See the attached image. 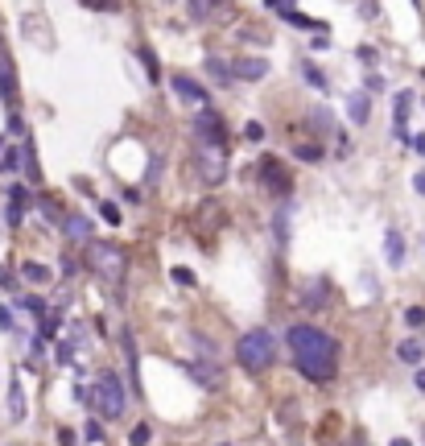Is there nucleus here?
Returning a JSON list of instances; mask_svg holds the SVG:
<instances>
[{"label":"nucleus","instance_id":"7ed1b4c3","mask_svg":"<svg viewBox=\"0 0 425 446\" xmlns=\"http://www.w3.org/2000/svg\"><path fill=\"white\" fill-rule=\"evenodd\" d=\"M87 269H91L99 281L120 285V281H124V273H128V252L116 248V244L91 240V248H87Z\"/></svg>","mask_w":425,"mask_h":446},{"label":"nucleus","instance_id":"b1692460","mask_svg":"<svg viewBox=\"0 0 425 446\" xmlns=\"http://www.w3.org/2000/svg\"><path fill=\"white\" fill-rule=\"evenodd\" d=\"M141 62H144V71H149V79H162V67H157V54L149 46H141Z\"/></svg>","mask_w":425,"mask_h":446},{"label":"nucleus","instance_id":"f257e3e1","mask_svg":"<svg viewBox=\"0 0 425 446\" xmlns=\"http://www.w3.org/2000/svg\"><path fill=\"white\" fill-rule=\"evenodd\" d=\"M289 355H293V368L314 380V384H331L339 376V343H334L327 330L310 327V323H298L289 327Z\"/></svg>","mask_w":425,"mask_h":446},{"label":"nucleus","instance_id":"0eeeda50","mask_svg":"<svg viewBox=\"0 0 425 446\" xmlns=\"http://www.w3.org/2000/svg\"><path fill=\"white\" fill-rule=\"evenodd\" d=\"M194 133H198V141H223V137H227V133H223L219 112H211L207 104H203V112L194 116Z\"/></svg>","mask_w":425,"mask_h":446},{"label":"nucleus","instance_id":"9b49d317","mask_svg":"<svg viewBox=\"0 0 425 446\" xmlns=\"http://www.w3.org/2000/svg\"><path fill=\"white\" fill-rule=\"evenodd\" d=\"M8 418L25 422V389H21V376L17 372L8 376Z\"/></svg>","mask_w":425,"mask_h":446},{"label":"nucleus","instance_id":"20e7f679","mask_svg":"<svg viewBox=\"0 0 425 446\" xmlns=\"http://www.w3.org/2000/svg\"><path fill=\"white\" fill-rule=\"evenodd\" d=\"M91 405L99 409V418H120L124 413V405H128V393H124V380H120L116 372H103L99 380H95L91 389Z\"/></svg>","mask_w":425,"mask_h":446},{"label":"nucleus","instance_id":"dca6fc26","mask_svg":"<svg viewBox=\"0 0 425 446\" xmlns=\"http://www.w3.org/2000/svg\"><path fill=\"white\" fill-rule=\"evenodd\" d=\"M207 71H211V79L219 83V87H227V83L236 79V71H232V67H227L223 58H207Z\"/></svg>","mask_w":425,"mask_h":446},{"label":"nucleus","instance_id":"4be33fe9","mask_svg":"<svg viewBox=\"0 0 425 446\" xmlns=\"http://www.w3.org/2000/svg\"><path fill=\"white\" fill-rule=\"evenodd\" d=\"M25 281H50V269H42V264H33V260H25L21 264Z\"/></svg>","mask_w":425,"mask_h":446},{"label":"nucleus","instance_id":"9d476101","mask_svg":"<svg viewBox=\"0 0 425 446\" xmlns=\"http://www.w3.org/2000/svg\"><path fill=\"white\" fill-rule=\"evenodd\" d=\"M186 372L203 384V389H223V372L215 368L211 359H203V364H186Z\"/></svg>","mask_w":425,"mask_h":446},{"label":"nucleus","instance_id":"ea45409f","mask_svg":"<svg viewBox=\"0 0 425 446\" xmlns=\"http://www.w3.org/2000/svg\"><path fill=\"white\" fill-rule=\"evenodd\" d=\"M413 190H417V194H425V169H417V174H413Z\"/></svg>","mask_w":425,"mask_h":446},{"label":"nucleus","instance_id":"79ce46f5","mask_svg":"<svg viewBox=\"0 0 425 446\" xmlns=\"http://www.w3.org/2000/svg\"><path fill=\"white\" fill-rule=\"evenodd\" d=\"M103 438V425H87V442H99Z\"/></svg>","mask_w":425,"mask_h":446},{"label":"nucleus","instance_id":"c03bdc74","mask_svg":"<svg viewBox=\"0 0 425 446\" xmlns=\"http://www.w3.org/2000/svg\"><path fill=\"white\" fill-rule=\"evenodd\" d=\"M413 149H417V153H425V133H421V137H413Z\"/></svg>","mask_w":425,"mask_h":446},{"label":"nucleus","instance_id":"7c9ffc66","mask_svg":"<svg viewBox=\"0 0 425 446\" xmlns=\"http://www.w3.org/2000/svg\"><path fill=\"white\" fill-rule=\"evenodd\" d=\"M87 9H103V13H116L120 9V0H83Z\"/></svg>","mask_w":425,"mask_h":446},{"label":"nucleus","instance_id":"cd10ccee","mask_svg":"<svg viewBox=\"0 0 425 446\" xmlns=\"http://www.w3.org/2000/svg\"><path fill=\"white\" fill-rule=\"evenodd\" d=\"M404 323H409V327H425V310L421 306H409V310H404Z\"/></svg>","mask_w":425,"mask_h":446},{"label":"nucleus","instance_id":"a19ab883","mask_svg":"<svg viewBox=\"0 0 425 446\" xmlns=\"http://www.w3.org/2000/svg\"><path fill=\"white\" fill-rule=\"evenodd\" d=\"M359 58H363V62L372 67V62H376V50H372V46H359Z\"/></svg>","mask_w":425,"mask_h":446},{"label":"nucleus","instance_id":"c85d7f7f","mask_svg":"<svg viewBox=\"0 0 425 446\" xmlns=\"http://www.w3.org/2000/svg\"><path fill=\"white\" fill-rule=\"evenodd\" d=\"M54 355H58V364H71V359H74V343H71V339H62Z\"/></svg>","mask_w":425,"mask_h":446},{"label":"nucleus","instance_id":"423d86ee","mask_svg":"<svg viewBox=\"0 0 425 446\" xmlns=\"http://www.w3.org/2000/svg\"><path fill=\"white\" fill-rule=\"evenodd\" d=\"M260 182L268 186V194L273 199H289L293 194V178H289V169H285V162L281 157H260Z\"/></svg>","mask_w":425,"mask_h":446},{"label":"nucleus","instance_id":"72a5a7b5","mask_svg":"<svg viewBox=\"0 0 425 446\" xmlns=\"http://www.w3.org/2000/svg\"><path fill=\"white\" fill-rule=\"evenodd\" d=\"M190 13H194V17H207V13H211V0H190Z\"/></svg>","mask_w":425,"mask_h":446},{"label":"nucleus","instance_id":"f03ea898","mask_svg":"<svg viewBox=\"0 0 425 446\" xmlns=\"http://www.w3.org/2000/svg\"><path fill=\"white\" fill-rule=\"evenodd\" d=\"M273 359H277V339L268 327H252L236 339V364L244 372H264L273 368Z\"/></svg>","mask_w":425,"mask_h":446},{"label":"nucleus","instance_id":"2f4dec72","mask_svg":"<svg viewBox=\"0 0 425 446\" xmlns=\"http://www.w3.org/2000/svg\"><path fill=\"white\" fill-rule=\"evenodd\" d=\"M99 215H103L108 223H120V211H116V203H99Z\"/></svg>","mask_w":425,"mask_h":446},{"label":"nucleus","instance_id":"6ab92c4d","mask_svg":"<svg viewBox=\"0 0 425 446\" xmlns=\"http://www.w3.org/2000/svg\"><path fill=\"white\" fill-rule=\"evenodd\" d=\"M273 235H277V244H289V203H285L281 211H277V219H273Z\"/></svg>","mask_w":425,"mask_h":446},{"label":"nucleus","instance_id":"de8ad7c7","mask_svg":"<svg viewBox=\"0 0 425 446\" xmlns=\"http://www.w3.org/2000/svg\"><path fill=\"white\" fill-rule=\"evenodd\" d=\"M264 4H273V9H281V4H285V0H264Z\"/></svg>","mask_w":425,"mask_h":446},{"label":"nucleus","instance_id":"1a4fd4ad","mask_svg":"<svg viewBox=\"0 0 425 446\" xmlns=\"http://www.w3.org/2000/svg\"><path fill=\"white\" fill-rule=\"evenodd\" d=\"M232 71H236V79H244V83H260V79L268 74V62H264V58H236Z\"/></svg>","mask_w":425,"mask_h":446},{"label":"nucleus","instance_id":"a878e982","mask_svg":"<svg viewBox=\"0 0 425 446\" xmlns=\"http://www.w3.org/2000/svg\"><path fill=\"white\" fill-rule=\"evenodd\" d=\"M302 74H306V83H310V87H318V91H327V79H322V71H314V67H310V62H306V67H302Z\"/></svg>","mask_w":425,"mask_h":446},{"label":"nucleus","instance_id":"412c9836","mask_svg":"<svg viewBox=\"0 0 425 446\" xmlns=\"http://www.w3.org/2000/svg\"><path fill=\"white\" fill-rule=\"evenodd\" d=\"M293 157H298V162H310V165H314V162H322V145H302V141H298V145H293Z\"/></svg>","mask_w":425,"mask_h":446},{"label":"nucleus","instance_id":"6e6552de","mask_svg":"<svg viewBox=\"0 0 425 446\" xmlns=\"http://www.w3.org/2000/svg\"><path fill=\"white\" fill-rule=\"evenodd\" d=\"M169 87L178 91V99H186V104H207V87L198 79H190V74H169Z\"/></svg>","mask_w":425,"mask_h":446},{"label":"nucleus","instance_id":"ddd939ff","mask_svg":"<svg viewBox=\"0 0 425 446\" xmlns=\"http://www.w3.org/2000/svg\"><path fill=\"white\" fill-rule=\"evenodd\" d=\"M17 74H13V67H8V58H0V99L4 104H17Z\"/></svg>","mask_w":425,"mask_h":446},{"label":"nucleus","instance_id":"2eb2a0df","mask_svg":"<svg viewBox=\"0 0 425 446\" xmlns=\"http://www.w3.org/2000/svg\"><path fill=\"white\" fill-rule=\"evenodd\" d=\"M347 112H351L355 124H363V120L372 116V104H368V95H363V91H351V95H347Z\"/></svg>","mask_w":425,"mask_h":446},{"label":"nucleus","instance_id":"f704fd0d","mask_svg":"<svg viewBox=\"0 0 425 446\" xmlns=\"http://www.w3.org/2000/svg\"><path fill=\"white\" fill-rule=\"evenodd\" d=\"M8 133H13V137H25V120L17 116V112H13V116H8Z\"/></svg>","mask_w":425,"mask_h":446},{"label":"nucleus","instance_id":"49530a36","mask_svg":"<svg viewBox=\"0 0 425 446\" xmlns=\"http://www.w3.org/2000/svg\"><path fill=\"white\" fill-rule=\"evenodd\" d=\"M417 389L425 393V368H417Z\"/></svg>","mask_w":425,"mask_h":446},{"label":"nucleus","instance_id":"aec40b11","mask_svg":"<svg viewBox=\"0 0 425 446\" xmlns=\"http://www.w3.org/2000/svg\"><path fill=\"white\" fill-rule=\"evenodd\" d=\"M397 355H401L404 364H421V355H425V347L417 343V339H404L401 347H397Z\"/></svg>","mask_w":425,"mask_h":446},{"label":"nucleus","instance_id":"4c0bfd02","mask_svg":"<svg viewBox=\"0 0 425 446\" xmlns=\"http://www.w3.org/2000/svg\"><path fill=\"white\" fill-rule=\"evenodd\" d=\"M174 281H178V285H194V273H190V269H174Z\"/></svg>","mask_w":425,"mask_h":446},{"label":"nucleus","instance_id":"4468645a","mask_svg":"<svg viewBox=\"0 0 425 446\" xmlns=\"http://www.w3.org/2000/svg\"><path fill=\"white\" fill-rule=\"evenodd\" d=\"M409 108H413V91H401V95H397V108H392V112H397L392 124H397V137H401V141H409V133H404V124H409Z\"/></svg>","mask_w":425,"mask_h":446},{"label":"nucleus","instance_id":"5701e85b","mask_svg":"<svg viewBox=\"0 0 425 446\" xmlns=\"http://www.w3.org/2000/svg\"><path fill=\"white\" fill-rule=\"evenodd\" d=\"M17 149H8V145L0 141V174H8V169H17Z\"/></svg>","mask_w":425,"mask_h":446},{"label":"nucleus","instance_id":"a211bd4d","mask_svg":"<svg viewBox=\"0 0 425 446\" xmlns=\"http://www.w3.org/2000/svg\"><path fill=\"white\" fill-rule=\"evenodd\" d=\"M62 232L71 235V240H87V235H91V223H87L83 215H71V219L62 223Z\"/></svg>","mask_w":425,"mask_h":446},{"label":"nucleus","instance_id":"c9c22d12","mask_svg":"<svg viewBox=\"0 0 425 446\" xmlns=\"http://www.w3.org/2000/svg\"><path fill=\"white\" fill-rule=\"evenodd\" d=\"M8 203H21V207H25V203H29V190H25V186H13V190H8Z\"/></svg>","mask_w":425,"mask_h":446},{"label":"nucleus","instance_id":"a18cd8bd","mask_svg":"<svg viewBox=\"0 0 425 446\" xmlns=\"http://www.w3.org/2000/svg\"><path fill=\"white\" fill-rule=\"evenodd\" d=\"M0 285H13V273H8V269H0Z\"/></svg>","mask_w":425,"mask_h":446},{"label":"nucleus","instance_id":"f3484780","mask_svg":"<svg viewBox=\"0 0 425 446\" xmlns=\"http://www.w3.org/2000/svg\"><path fill=\"white\" fill-rule=\"evenodd\" d=\"M21 162H25V174H29V182H42V169H38V153H33V141H21Z\"/></svg>","mask_w":425,"mask_h":446},{"label":"nucleus","instance_id":"c756f323","mask_svg":"<svg viewBox=\"0 0 425 446\" xmlns=\"http://www.w3.org/2000/svg\"><path fill=\"white\" fill-rule=\"evenodd\" d=\"M244 137H248V141H264V124H260V120L244 124Z\"/></svg>","mask_w":425,"mask_h":446},{"label":"nucleus","instance_id":"473e14b6","mask_svg":"<svg viewBox=\"0 0 425 446\" xmlns=\"http://www.w3.org/2000/svg\"><path fill=\"white\" fill-rule=\"evenodd\" d=\"M149 438H153V434H149V425H137V430L128 434V442H132V446H137V442H149Z\"/></svg>","mask_w":425,"mask_h":446},{"label":"nucleus","instance_id":"39448f33","mask_svg":"<svg viewBox=\"0 0 425 446\" xmlns=\"http://www.w3.org/2000/svg\"><path fill=\"white\" fill-rule=\"evenodd\" d=\"M194 169H198L203 186H219L227 178V149H223V141H203L198 157H194Z\"/></svg>","mask_w":425,"mask_h":446},{"label":"nucleus","instance_id":"393cba45","mask_svg":"<svg viewBox=\"0 0 425 446\" xmlns=\"http://www.w3.org/2000/svg\"><path fill=\"white\" fill-rule=\"evenodd\" d=\"M285 17H289V21H293V25H302V29H318V33L327 29V25H322V21H314V17H302V13H293V9H285Z\"/></svg>","mask_w":425,"mask_h":446},{"label":"nucleus","instance_id":"f8f14e48","mask_svg":"<svg viewBox=\"0 0 425 446\" xmlns=\"http://www.w3.org/2000/svg\"><path fill=\"white\" fill-rule=\"evenodd\" d=\"M384 252H388V264H392V269H401L404 264V235L397 232V228L384 232Z\"/></svg>","mask_w":425,"mask_h":446},{"label":"nucleus","instance_id":"bb28decb","mask_svg":"<svg viewBox=\"0 0 425 446\" xmlns=\"http://www.w3.org/2000/svg\"><path fill=\"white\" fill-rule=\"evenodd\" d=\"M310 120H314L322 133H327V128H334V120H331V112H327V108H314V112H310Z\"/></svg>","mask_w":425,"mask_h":446},{"label":"nucleus","instance_id":"37998d69","mask_svg":"<svg viewBox=\"0 0 425 446\" xmlns=\"http://www.w3.org/2000/svg\"><path fill=\"white\" fill-rule=\"evenodd\" d=\"M74 269H79V260H74V257H62V273H67V277H71Z\"/></svg>","mask_w":425,"mask_h":446},{"label":"nucleus","instance_id":"58836bf2","mask_svg":"<svg viewBox=\"0 0 425 446\" xmlns=\"http://www.w3.org/2000/svg\"><path fill=\"white\" fill-rule=\"evenodd\" d=\"M21 306H25V310H33V314H42V310H46L42 298H21Z\"/></svg>","mask_w":425,"mask_h":446},{"label":"nucleus","instance_id":"e433bc0d","mask_svg":"<svg viewBox=\"0 0 425 446\" xmlns=\"http://www.w3.org/2000/svg\"><path fill=\"white\" fill-rule=\"evenodd\" d=\"M0 330H17L13 327V310H8V306H0Z\"/></svg>","mask_w":425,"mask_h":446}]
</instances>
